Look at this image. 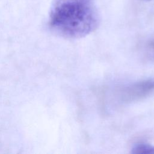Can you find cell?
<instances>
[{"label": "cell", "instance_id": "6da1fadb", "mask_svg": "<svg viewBox=\"0 0 154 154\" xmlns=\"http://www.w3.org/2000/svg\"><path fill=\"white\" fill-rule=\"evenodd\" d=\"M51 28L69 38L84 37L99 26L94 0H54L49 16Z\"/></svg>", "mask_w": 154, "mask_h": 154}, {"label": "cell", "instance_id": "7a4b0ae2", "mask_svg": "<svg viewBox=\"0 0 154 154\" xmlns=\"http://www.w3.org/2000/svg\"><path fill=\"white\" fill-rule=\"evenodd\" d=\"M153 91L154 78H150L124 87L120 91V97L123 102H132L146 97Z\"/></svg>", "mask_w": 154, "mask_h": 154}, {"label": "cell", "instance_id": "3957f363", "mask_svg": "<svg viewBox=\"0 0 154 154\" xmlns=\"http://www.w3.org/2000/svg\"><path fill=\"white\" fill-rule=\"evenodd\" d=\"M131 153L135 154H154V146L145 143H138L132 146Z\"/></svg>", "mask_w": 154, "mask_h": 154}, {"label": "cell", "instance_id": "277c9868", "mask_svg": "<svg viewBox=\"0 0 154 154\" xmlns=\"http://www.w3.org/2000/svg\"><path fill=\"white\" fill-rule=\"evenodd\" d=\"M151 48H152L153 49H154V42L151 43Z\"/></svg>", "mask_w": 154, "mask_h": 154}]
</instances>
